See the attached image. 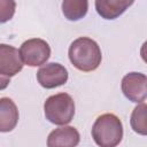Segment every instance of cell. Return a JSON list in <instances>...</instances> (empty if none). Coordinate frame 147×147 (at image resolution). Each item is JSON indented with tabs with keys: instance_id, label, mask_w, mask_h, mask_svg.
Masks as SVG:
<instances>
[{
	"instance_id": "8",
	"label": "cell",
	"mask_w": 147,
	"mask_h": 147,
	"mask_svg": "<svg viewBox=\"0 0 147 147\" xmlns=\"http://www.w3.org/2000/svg\"><path fill=\"white\" fill-rule=\"evenodd\" d=\"M80 136L74 126H61L53 130L47 138V147H76Z\"/></svg>"
},
{
	"instance_id": "10",
	"label": "cell",
	"mask_w": 147,
	"mask_h": 147,
	"mask_svg": "<svg viewBox=\"0 0 147 147\" xmlns=\"http://www.w3.org/2000/svg\"><path fill=\"white\" fill-rule=\"evenodd\" d=\"M132 3V0H96L95 9L102 18L115 20L121 16Z\"/></svg>"
},
{
	"instance_id": "14",
	"label": "cell",
	"mask_w": 147,
	"mask_h": 147,
	"mask_svg": "<svg viewBox=\"0 0 147 147\" xmlns=\"http://www.w3.org/2000/svg\"><path fill=\"white\" fill-rule=\"evenodd\" d=\"M9 83H10V78H8V77H6V76L0 74V91L5 90L9 85Z\"/></svg>"
},
{
	"instance_id": "2",
	"label": "cell",
	"mask_w": 147,
	"mask_h": 147,
	"mask_svg": "<svg viewBox=\"0 0 147 147\" xmlns=\"http://www.w3.org/2000/svg\"><path fill=\"white\" fill-rule=\"evenodd\" d=\"M92 138L99 147H117L123 138L122 121L110 113L100 115L92 126Z\"/></svg>"
},
{
	"instance_id": "12",
	"label": "cell",
	"mask_w": 147,
	"mask_h": 147,
	"mask_svg": "<svg viewBox=\"0 0 147 147\" xmlns=\"http://www.w3.org/2000/svg\"><path fill=\"white\" fill-rule=\"evenodd\" d=\"M146 110H147V106L145 102L138 105L132 114H131V127L132 130L141 136H146L147 134V125H146Z\"/></svg>"
},
{
	"instance_id": "4",
	"label": "cell",
	"mask_w": 147,
	"mask_h": 147,
	"mask_svg": "<svg viewBox=\"0 0 147 147\" xmlns=\"http://www.w3.org/2000/svg\"><path fill=\"white\" fill-rule=\"evenodd\" d=\"M20 55L23 64L29 67H39L46 63L51 56L49 45L40 38L25 40L20 47Z\"/></svg>"
},
{
	"instance_id": "5",
	"label": "cell",
	"mask_w": 147,
	"mask_h": 147,
	"mask_svg": "<svg viewBox=\"0 0 147 147\" xmlns=\"http://www.w3.org/2000/svg\"><path fill=\"white\" fill-rule=\"evenodd\" d=\"M147 77L141 72H129L122 79V92L127 100L142 103L147 96Z\"/></svg>"
},
{
	"instance_id": "3",
	"label": "cell",
	"mask_w": 147,
	"mask_h": 147,
	"mask_svg": "<svg viewBox=\"0 0 147 147\" xmlns=\"http://www.w3.org/2000/svg\"><path fill=\"white\" fill-rule=\"evenodd\" d=\"M45 117L55 125L70 123L75 115V101L68 93H57L46 99L44 103Z\"/></svg>"
},
{
	"instance_id": "7",
	"label": "cell",
	"mask_w": 147,
	"mask_h": 147,
	"mask_svg": "<svg viewBox=\"0 0 147 147\" xmlns=\"http://www.w3.org/2000/svg\"><path fill=\"white\" fill-rule=\"evenodd\" d=\"M23 68V62L17 48L7 44H0V74L10 78Z\"/></svg>"
},
{
	"instance_id": "11",
	"label": "cell",
	"mask_w": 147,
	"mask_h": 147,
	"mask_svg": "<svg viewBox=\"0 0 147 147\" xmlns=\"http://www.w3.org/2000/svg\"><path fill=\"white\" fill-rule=\"evenodd\" d=\"M88 9L86 0H64L62 2V13L69 21H78L83 18Z\"/></svg>"
},
{
	"instance_id": "9",
	"label": "cell",
	"mask_w": 147,
	"mask_h": 147,
	"mask_svg": "<svg viewBox=\"0 0 147 147\" xmlns=\"http://www.w3.org/2000/svg\"><path fill=\"white\" fill-rule=\"evenodd\" d=\"M18 109L9 98H0V132H10L18 123Z\"/></svg>"
},
{
	"instance_id": "13",
	"label": "cell",
	"mask_w": 147,
	"mask_h": 147,
	"mask_svg": "<svg viewBox=\"0 0 147 147\" xmlns=\"http://www.w3.org/2000/svg\"><path fill=\"white\" fill-rule=\"evenodd\" d=\"M16 2L13 0H0V24L10 21L15 14Z\"/></svg>"
},
{
	"instance_id": "1",
	"label": "cell",
	"mask_w": 147,
	"mask_h": 147,
	"mask_svg": "<svg viewBox=\"0 0 147 147\" xmlns=\"http://www.w3.org/2000/svg\"><path fill=\"white\" fill-rule=\"evenodd\" d=\"M68 55L72 65L84 72L98 69L102 60L100 46L95 40L88 37H79L75 39L69 47Z\"/></svg>"
},
{
	"instance_id": "6",
	"label": "cell",
	"mask_w": 147,
	"mask_h": 147,
	"mask_svg": "<svg viewBox=\"0 0 147 147\" xmlns=\"http://www.w3.org/2000/svg\"><path fill=\"white\" fill-rule=\"evenodd\" d=\"M68 70L60 63L51 62L44 64L37 71V80L44 88H55L67 83Z\"/></svg>"
}]
</instances>
